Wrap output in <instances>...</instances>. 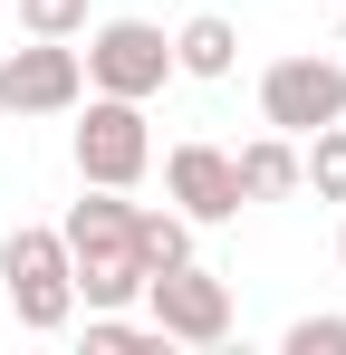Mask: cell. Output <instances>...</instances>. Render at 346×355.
Returning <instances> with one entry per match:
<instances>
[{
	"label": "cell",
	"mask_w": 346,
	"mask_h": 355,
	"mask_svg": "<svg viewBox=\"0 0 346 355\" xmlns=\"http://www.w3.org/2000/svg\"><path fill=\"white\" fill-rule=\"evenodd\" d=\"M67 269H77V307H125V297H145V259H135V202L106 192V182H87L77 202H67Z\"/></svg>",
	"instance_id": "1"
},
{
	"label": "cell",
	"mask_w": 346,
	"mask_h": 355,
	"mask_svg": "<svg viewBox=\"0 0 346 355\" xmlns=\"http://www.w3.org/2000/svg\"><path fill=\"white\" fill-rule=\"evenodd\" d=\"M0 279H10V317L29 336H58L77 317V269H67V240L49 221H19V231L0 240Z\"/></svg>",
	"instance_id": "2"
},
{
	"label": "cell",
	"mask_w": 346,
	"mask_h": 355,
	"mask_svg": "<svg viewBox=\"0 0 346 355\" xmlns=\"http://www.w3.org/2000/svg\"><path fill=\"white\" fill-rule=\"evenodd\" d=\"M77 39H87L77 58H87V87H97V96H135V106H145V96H164L173 39L154 29V19H87Z\"/></svg>",
	"instance_id": "3"
},
{
	"label": "cell",
	"mask_w": 346,
	"mask_h": 355,
	"mask_svg": "<svg viewBox=\"0 0 346 355\" xmlns=\"http://www.w3.org/2000/svg\"><path fill=\"white\" fill-rule=\"evenodd\" d=\"M87 106V125H77V182H106V192H135L145 182V164H154V125H145V106L135 96H77Z\"/></svg>",
	"instance_id": "4"
},
{
	"label": "cell",
	"mask_w": 346,
	"mask_h": 355,
	"mask_svg": "<svg viewBox=\"0 0 346 355\" xmlns=\"http://www.w3.org/2000/svg\"><path fill=\"white\" fill-rule=\"evenodd\" d=\"M145 317L164 327V346H222L231 336V279L202 259H173L145 279Z\"/></svg>",
	"instance_id": "5"
},
{
	"label": "cell",
	"mask_w": 346,
	"mask_h": 355,
	"mask_svg": "<svg viewBox=\"0 0 346 355\" xmlns=\"http://www.w3.org/2000/svg\"><path fill=\"white\" fill-rule=\"evenodd\" d=\"M346 116V67L337 58H270L260 67V125L270 135H318Z\"/></svg>",
	"instance_id": "6"
},
{
	"label": "cell",
	"mask_w": 346,
	"mask_h": 355,
	"mask_svg": "<svg viewBox=\"0 0 346 355\" xmlns=\"http://www.w3.org/2000/svg\"><path fill=\"white\" fill-rule=\"evenodd\" d=\"M87 96V58L67 39H29L0 58V116H67Z\"/></svg>",
	"instance_id": "7"
},
{
	"label": "cell",
	"mask_w": 346,
	"mask_h": 355,
	"mask_svg": "<svg viewBox=\"0 0 346 355\" xmlns=\"http://www.w3.org/2000/svg\"><path fill=\"white\" fill-rule=\"evenodd\" d=\"M164 192H173V211H183L192 231L240 211V173H231V154H222V144H202V135H183V144L164 154Z\"/></svg>",
	"instance_id": "8"
},
{
	"label": "cell",
	"mask_w": 346,
	"mask_h": 355,
	"mask_svg": "<svg viewBox=\"0 0 346 355\" xmlns=\"http://www.w3.org/2000/svg\"><path fill=\"white\" fill-rule=\"evenodd\" d=\"M231 173H240V202H288L298 192V135H250L231 154Z\"/></svg>",
	"instance_id": "9"
},
{
	"label": "cell",
	"mask_w": 346,
	"mask_h": 355,
	"mask_svg": "<svg viewBox=\"0 0 346 355\" xmlns=\"http://www.w3.org/2000/svg\"><path fill=\"white\" fill-rule=\"evenodd\" d=\"M231 58H240V29L222 10H202V19L173 29V77H231Z\"/></svg>",
	"instance_id": "10"
},
{
	"label": "cell",
	"mask_w": 346,
	"mask_h": 355,
	"mask_svg": "<svg viewBox=\"0 0 346 355\" xmlns=\"http://www.w3.org/2000/svg\"><path fill=\"white\" fill-rule=\"evenodd\" d=\"M298 192L346 202V116H337V125H318V135H298Z\"/></svg>",
	"instance_id": "11"
},
{
	"label": "cell",
	"mask_w": 346,
	"mask_h": 355,
	"mask_svg": "<svg viewBox=\"0 0 346 355\" xmlns=\"http://www.w3.org/2000/svg\"><path fill=\"white\" fill-rule=\"evenodd\" d=\"M135 259H145V279L173 269V259H192V221L164 211V202H135Z\"/></svg>",
	"instance_id": "12"
},
{
	"label": "cell",
	"mask_w": 346,
	"mask_h": 355,
	"mask_svg": "<svg viewBox=\"0 0 346 355\" xmlns=\"http://www.w3.org/2000/svg\"><path fill=\"white\" fill-rule=\"evenodd\" d=\"M87 346L97 355H154L164 327H154V317H125V307H87Z\"/></svg>",
	"instance_id": "13"
},
{
	"label": "cell",
	"mask_w": 346,
	"mask_h": 355,
	"mask_svg": "<svg viewBox=\"0 0 346 355\" xmlns=\"http://www.w3.org/2000/svg\"><path fill=\"white\" fill-rule=\"evenodd\" d=\"M87 19H97L87 0H19V29H29V39H77Z\"/></svg>",
	"instance_id": "14"
},
{
	"label": "cell",
	"mask_w": 346,
	"mask_h": 355,
	"mask_svg": "<svg viewBox=\"0 0 346 355\" xmlns=\"http://www.w3.org/2000/svg\"><path fill=\"white\" fill-rule=\"evenodd\" d=\"M279 346H288V355H346V317H298Z\"/></svg>",
	"instance_id": "15"
},
{
	"label": "cell",
	"mask_w": 346,
	"mask_h": 355,
	"mask_svg": "<svg viewBox=\"0 0 346 355\" xmlns=\"http://www.w3.org/2000/svg\"><path fill=\"white\" fill-rule=\"evenodd\" d=\"M337 259H346V231H337Z\"/></svg>",
	"instance_id": "16"
}]
</instances>
